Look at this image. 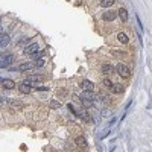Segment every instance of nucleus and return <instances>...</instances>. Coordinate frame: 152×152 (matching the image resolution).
Returning a JSON list of instances; mask_svg holds the SVG:
<instances>
[{
    "instance_id": "f257e3e1",
    "label": "nucleus",
    "mask_w": 152,
    "mask_h": 152,
    "mask_svg": "<svg viewBox=\"0 0 152 152\" xmlns=\"http://www.w3.org/2000/svg\"><path fill=\"white\" fill-rule=\"evenodd\" d=\"M12 61H14V56L11 53H0V67L2 69H6L8 66H11Z\"/></svg>"
},
{
    "instance_id": "f03ea898",
    "label": "nucleus",
    "mask_w": 152,
    "mask_h": 152,
    "mask_svg": "<svg viewBox=\"0 0 152 152\" xmlns=\"http://www.w3.org/2000/svg\"><path fill=\"white\" fill-rule=\"evenodd\" d=\"M117 73L122 76V78H128V76L131 75V70L128 69V66H125V64H119V66H117Z\"/></svg>"
},
{
    "instance_id": "7ed1b4c3",
    "label": "nucleus",
    "mask_w": 152,
    "mask_h": 152,
    "mask_svg": "<svg viewBox=\"0 0 152 152\" xmlns=\"http://www.w3.org/2000/svg\"><path fill=\"white\" fill-rule=\"evenodd\" d=\"M35 52H38V44L37 43H32V44H29L26 49H24V55H28V56L34 55Z\"/></svg>"
},
{
    "instance_id": "20e7f679",
    "label": "nucleus",
    "mask_w": 152,
    "mask_h": 152,
    "mask_svg": "<svg viewBox=\"0 0 152 152\" xmlns=\"http://www.w3.org/2000/svg\"><path fill=\"white\" fill-rule=\"evenodd\" d=\"M81 87H82V90H84V91H90V93H91V91H93V88H94V84H93L91 81H87V79H85V81L81 82Z\"/></svg>"
},
{
    "instance_id": "39448f33",
    "label": "nucleus",
    "mask_w": 152,
    "mask_h": 152,
    "mask_svg": "<svg viewBox=\"0 0 152 152\" xmlns=\"http://www.w3.org/2000/svg\"><path fill=\"white\" fill-rule=\"evenodd\" d=\"M18 90L21 91V93H24V94H28V93H31V90H32V87H31V84L29 82H21L20 85H18Z\"/></svg>"
},
{
    "instance_id": "423d86ee",
    "label": "nucleus",
    "mask_w": 152,
    "mask_h": 152,
    "mask_svg": "<svg viewBox=\"0 0 152 152\" xmlns=\"http://www.w3.org/2000/svg\"><path fill=\"white\" fill-rule=\"evenodd\" d=\"M2 87L6 88V90H12L15 87V82L11 81V79H2Z\"/></svg>"
},
{
    "instance_id": "0eeeda50",
    "label": "nucleus",
    "mask_w": 152,
    "mask_h": 152,
    "mask_svg": "<svg viewBox=\"0 0 152 152\" xmlns=\"http://www.w3.org/2000/svg\"><path fill=\"white\" fill-rule=\"evenodd\" d=\"M123 85H120V84H113L111 85V88H110V91H113V93H117V94H120V93H123Z\"/></svg>"
},
{
    "instance_id": "6e6552de",
    "label": "nucleus",
    "mask_w": 152,
    "mask_h": 152,
    "mask_svg": "<svg viewBox=\"0 0 152 152\" xmlns=\"http://www.w3.org/2000/svg\"><path fill=\"white\" fill-rule=\"evenodd\" d=\"M43 79H44V78H43L41 75H31L26 82H29V84H31V82H40V81H43Z\"/></svg>"
},
{
    "instance_id": "1a4fd4ad",
    "label": "nucleus",
    "mask_w": 152,
    "mask_h": 152,
    "mask_svg": "<svg viewBox=\"0 0 152 152\" xmlns=\"http://www.w3.org/2000/svg\"><path fill=\"white\" fill-rule=\"evenodd\" d=\"M9 43H11L9 35H0V46H2V47H6Z\"/></svg>"
},
{
    "instance_id": "9d476101",
    "label": "nucleus",
    "mask_w": 152,
    "mask_h": 152,
    "mask_svg": "<svg viewBox=\"0 0 152 152\" xmlns=\"http://www.w3.org/2000/svg\"><path fill=\"white\" fill-rule=\"evenodd\" d=\"M76 145H78L79 148H82V149H85L88 146V143H87V140L84 137H78V138H76Z\"/></svg>"
},
{
    "instance_id": "9b49d317",
    "label": "nucleus",
    "mask_w": 152,
    "mask_h": 152,
    "mask_svg": "<svg viewBox=\"0 0 152 152\" xmlns=\"http://www.w3.org/2000/svg\"><path fill=\"white\" fill-rule=\"evenodd\" d=\"M117 14H119L120 20H123V21H126V20H128V11H126L125 8H120V9H119V12H117Z\"/></svg>"
},
{
    "instance_id": "f8f14e48",
    "label": "nucleus",
    "mask_w": 152,
    "mask_h": 152,
    "mask_svg": "<svg viewBox=\"0 0 152 152\" xmlns=\"http://www.w3.org/2000/svg\"><path fill=\"white\" fill-rule=\"evenodd\" d=\"M116 18V12H113V11H108V12H104V20L107 21H111Z\"/></svg>"
},
{
    "instance_id": "ddd939ff",
    "label": "nucleus",
    "mask_w": 152,
    "mask_h": 152,
    "mask_svg": "<svg viewBox=\"0 0 152 152\" xmlns=\"http://www.w3.org/2000/svg\"><path fill=\"white\" fill-rule=\"evenodd\" d=\"M117 40L122 43V44H128V35H126V34H123V32H120L119 35H117Z\"/></svg>"
},
{
    "instance_id": "4468645a",
    "label": "nucleus",
    "mask_w": 152,
    "mask_h": 152,
    "mask_svg": "<svg viewBox=\"0 0 152 152\" xmlns=\"http://www.w3.org/2000/svg\"><path fill=\"white\" fill-rule=\"evenodd\" d=\"M32 67H34V66L31 64V62H24V64H21V66L18 67V70H20V72H28V70H31Z\"/></svg>"
},
{
    "instance_id": "2eb2a0df",
    "label": "nucleus",
    "mask_w": 152,
    "mask_h": 152,
    "mask_svg": "<svg viewBox=\"0 0 152 152\" xmlns=\"http://www.w3.org/2000/svg\"><path fill=\"white\" fill-rule=\"evenodd\" d=\"M114 3V0H102V2H100V6H111Z\"/></svg>"
},
{
    "instance_id": "dca6fc26",
    "label": "nucleus",
    "mask_w": 152,
    "mask_h": 152,
    "mask_svg": "<svg viewBox=\"0 0 152 152\" xmlns=\"http://www.w3.org/2000/svg\"><path fill=\"white\" fill-rule=\"evenodd\" d=\"M102 72L104 73H111L113 72V67L110 64H105V66H102Z\"/></svg>"
},
{
    "instance_id": "f3484780",
    "label": "nucleus",
    "mask_w": 152,
    "mask_h": 152,
    "mask_svg": "<svg viewBox=\"0 0 152 152\" xmlns=\"http://www.w3.org/2000/svg\"><path fill=\"white\" fill-rule=\"evenodd\" d=\"M35 66H37V67H43V66H44V59H43V58H40V59H37V62H35Z\"/></svg>"
},
{
    "instance_id": "a211bd4d",
    "label": "nucleus",
    "mask_w": 152,
    "mask_h": 152,
    "mask_svg": "<svg viewBox=\"0 0 152 152\" xmlns=\"http://www.w3.org/2000/svg\"><path fill=\"white\" fill-rule=\"evenodd\" d=\"M50 107H52V108H59V107H61V104H59V102H56V100H52V102H50Z\"/></svg>"
},
{
    "instance_id": "6ab92c4d",
    "label": "nucleus",
    "mask_w": 152,
    "mask_h": 152,
    "mask_svg": "<svg viewBox=\"0 0 152 152\" xmlns=\"http://www.w3.org/2000/svg\"><path fill=\"white\" fill-rule=\"evenodd\" d=\"M43 56V53H40V52H35L34 55H32V58H35V59H40Z\"/></svg>"
},
{
    "instance_id": "aec40b11",
    "label": "nucleus",
    "mask_w": 152,
    "mask_h": 152,
    "mask_svg": "<svg viewBox=\"0 0 152 152\" xmlns=\"http://www.w3.org/2000/svg\"><path fill=\"white\" fill-rule=\"evenodd\" d=\"M11 102H12V105H14V107H21V102H20V100H11Z\"/></svg>"
},
{
    "instance_id": "412c9836",
    "label": "nucleus",
    "mask_w": 152,
    "mask_h": 152,
    "mask_svg": "<svg viewBox=\"0 0 152 152\" xmlns=\"http://www.w3.org/2000/svg\"><path fill=\"white\" fill-rule=\"evenodd\" d=\"M104 84H105V87H108V88H111V85H113L110 79H104Z\"/></svg>"
},
{
    "instance_id": "4be33fe9",
    "label": "nucleus",
    "mask_w": 152,
    "mask_h": 152,
    "mask_svg": "<svg viewBox=\"0 0 152 152\" xmlns=\"http://www.w3.org/2000/svg\"><path fill=\"white\" fill-rule=\"evenodd\" d=\"M2 31H3V29H2V28H0V35H2Z\"/></svg>"
}]
</instances>
